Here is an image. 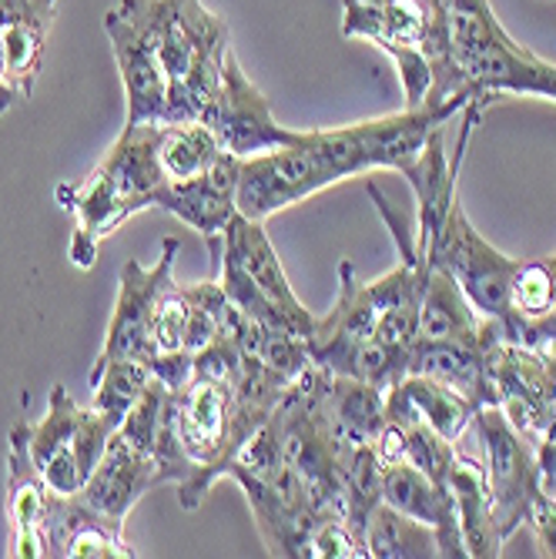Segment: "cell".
Returning <instances> with one entry per match:
<instances>
[{
    "label": "cell",
    "mask_w": 556,
    "mask_h": 559,
    "mask_svg": "<svg viewBox=\"0 0 556 559\" xmlns=\"http://www.w3.org/2000/svg\"><path fill=\"white\" fill-rule=\"evenodd\" d=\"M181 251L178 238L162 241V259L155 269H141V262H128L121 269V292L115 316L105 335V348H100L97 362H111V359H141L151 366L155 359V305L158 295L165 292L168 282H175V255Z\"/></svg>",
    "instance_id": "obj_8"
},
{
    "label": "cell",
    "mask_w": 556,
    "mask_h": 559,
    "mask_svg": "<svg viewBox=\"0 0 556 559\" xmlns=\"http://www.w3.org/2000/svg\"><path fill=\"white\" fill-rule=\"evenodd\" d=\"M449 489H452V499H457L466 556H476V559L502 556V546L507 543L499 536L489 489H486V473L476 455H463V452L457 455V463H452V473H449Z\"/></svg>",
    "instance_id": "obj_20"
},
{
    "label": "cell",
    "mask_w": 556,
    "mask_h": 559,
    "mask_svg": "<svg viewBox=\"0 0 556 559\" xmlns=\"http://www.w3.org/2000/svg\"><path fill=\"white\" fill-rule=\"evenodd\" d=\"M457 455H460L457 442H449L436 429H429L423 423L406 426V463H413L433 483H442V486L449 483V473H452V463H457Z\"/></svg>",
    "instance_id": "obj_24"
},
{
    "label": "cell",
    "mask_w": 556,
    "mask_h": 559,
    "mask_svg": "<svg viewBox=\"0 0 556 559\" xmlns=\"http://www.w3.org/2000/svg\"><path fill=\"white\" fill-rule=\"evenodd\" d=\"M238 158L222 155L205 175L165 185L155 194V209L175 215L188 228H194L212 248V265L222 262V238L232 218L238 215Z\"/></svg>",
    "instance_id": "obj_9"
},
{
    "label": "cell",
    "mask_w": 556,
    "mask_h": 559,
    "mask_svg": "<svg viewBox=\"0 0 556 559\" xmlns=\"http://www.w3.org/2000/svg\"><path fill=\"white\" fill-rule=\"evenodd\" d=\"M44 476L37 473L27 449V423L14 426L11 452H8V516L14 526V552L21 559L44 556V513L50 502Z\"/></svg>",
    "instance_id": "obj_18"
},
{
    "label": "cell",
    "mask_w": 556,
    "mask_h": 559,
    "mask_svg": "<svg viewBox=\"0 0 556 559\" xmlns=\"http://www.w3.org/2000/svg\"><path fill=\"white\" fill-rule=\"evenodd\" d=\"M446 24L470 105L486 111L499 97H543L556 105V64L513 40L489 0H446Z\"/></svg>",
    "instance_id": "obj_4"
},
{
    "label": "cell",
    "mask_w": 556,
    "mask_h": 559,
    "mask_svg": "<svg viewBox=\"0 0 556 559\" xmlns=\"http://www.w3.org/2000/svg\"><path fill=\"white\" fill-rule=\"evenodd\" d=\"M489 329L493 319L476 312L470 295L446 269L426 272L416 342H480Z\"/></svg>",
    "instance_id": "obj_19"
},
{
    "label": "cell",
    "mask_w": 556,
    "mask_h": 559,
    "mask_svg": "<svg viewBox=\"0 0 556 559\" xmlns=\"http://www.w3.org/2000/svg\"><path fill=\"white\" fill-rule=\"evenodd\" d=\"M520 265V259L502 255L476 231L463 201L449 209L446 225L429 248V269H446L470 295L476 312L496 322H507L510 316V288Z\"/></svg>",
    "instance_id": "obj_6"
},
{
    "label": "cell",
    "mask_w": 556,
    "mask_h": 559,
    "mask_svg": "<svg viewBox=\"0 0 556 559\" xmlns=\"http://www.w3.org/2000/svg\"><path fill=\"white\" fill-rule=\"evenodd\" d=\"M480 445H483V473L496 513L502 543H510L523 526L530 502L540 492V449L530 442L499 405H483L473 416Z\"/></svg>",
    "instance_id": "obj_5"
},
{
    "label": "cell",
    "mask_w": 556,
    "mask_h": 559,
    "mask_svg": "<svg viewBox=\"0 0 556 559\" xmlns=\"http://www.w3.org/2000/svg\"><path fill=\"white\" fill-rule=\"evenodd\" d=\"M473 416H476V405L466 395H460L457 389H449L423 372L402 376L386 392V419L399 426L423 423L436 429L439 436H446L449 442L463 439V432L473 426Z\"/></svg>",
    "instance_id": "obj_17"
},
{
    "label": "cell",
    "mask_w": 556,
    "mask_h": 559,
    "mask_svg": "<svg viewBox=\"0 0 556 559\" xmlns=\"http://www.w3.org/2000/svg\"><path fill=\"white\" fill-rule=\"evenodd\" d=\"M118 8L151 40L168 78L165 124L205 121L215 105L232 27L201 0H118Z\"/></svg>",
    "instance_id": "obj_2"
},
{
    "label": "cell",
    "mask_w": 556,
    "mask_h": 559,
    "mask_svg": "<svg viewBox=\"0 0 556 559\" xmlns=\"http://www.w3.org/2000/svg\"><path fill=\"white\" fill-rule=\"evenodd\" d=\"M540 449V489L556 499V445L543 442Z\"/></svg>",
    "instance_id": "obj_26"
},
{
    "label": "cell",
    "mask_w": 556,
    "mask_h": 559,
    "mask_svg": "<svg viewBox=\"0 0 556 559\" xmlns=\"http://www.w3.org/2000/svg\"><path fill=\"white\" fill-rule=\"evenodd\" d=\"M61 0H0V44L8 58V78L21 100L34 94L44 71L47 37Z\"/></svg>",
    "instance_id": "obj_16"
},
{
    "label": "cell",
    "mask_w": 556,
    "mask_h": 559,
    "mask_svg": "<svg viewBox=\"0 0 556 559\" xmlns=\"http://www.w3.org/2000/svg\"><path fill=\"white\" fill-rule=\"evenodd\" d=\"M81 405L68 395L61 382L50 385L47 399V413L34 426L27 423V449L37 473L44 476L47 489H55L61 496L81 492L87 483L81 463H78V449H74V429H78Z\"/></svg>",
    "instance_id": "obj_15"
},
{
    "label": "cell",
    "mask_w": 556,
    "mask_h": 559,
    "mask_svg": "<svg viewBox=\"0 0 556 559\" xmlns=\"http://www.w3.org/2000/svg\"><path fill=\"white\" fill-rule=\"evenodd\" d=\"M222 155L225 151L209 124L188 121V124H162L158 128V165H162L168 185L205 175Z\"/></svg>",
    "instance_id": "obj_22"
},
{
    "label": "cell",
    "mask_w": 556,
    "mask_h": 559,
    "mask_svg": "<svg viewBox=\"0 0 556 559\" xmlns=\"http://www.w3.org/2000/svg\"><path fill=\"white\" fill-rule=\"evenodd\" d=\"M201 124H209L225 155H232L238 162L285 147L298 138V131L279 124V118L272 111V100L259 91V84H251V78L241 71L232 50L225 58L218 97Z\"/></svg>",
    "instance_id": "obj_7"
},
{
    "label": "cell",
    "mask_w": 556,
    "mask_h": 559,
    "mask_svg": "<svg viewBox=\"0 0 556 559\" xmlns=\"http://www.w3.org/2000/svg\"><path fill=\"white\" fill-rule=\"evenodd\" d=\"M460 115L463 108L457 105H423V108H402L395 115L366 118L352 128H356L363 141V151L372 171L386 168V171L406 175L419 162L429 138Z\"/></svg>",
    "instance_id": "obj_13"
},
{
    "label": "cell",
    "mask_w": 556,
    "mask_h": 559,
    "mask_svg": "<svg viewBox=\"0 0 556 559\" xmlns=\"http://www.w3.org/2000/svg\"><path fill=\"white\" fill-rule=\"evenodd\" d=\"M369 171V158L352 124L298 131L292 144L245 158L238 165V215L269 222L298 201Z\"/></svg>",
    "instance_id": "obj_3"
},
{
    "label": "cell",
    "mask_w": 556,
    "mask_h": 559,
    "mask_svg": "<svg viewBox=\"0 0 556 559\" xmlns=\"http://www.w3.org/2000/svg\"><path fill=\"white\" fill-rule=\"evenodd\" d=\"M369 559H436L439 543L433 526L392 510L389 502L372 506L363 526Z\"/></svg>",
    "instance_id": "obj_21"
},
{
    "label": "cell",
    "mask_w": 556,
    "mask_h": 559,
    "mask_svg": "<svg viewBox=\"0 0 556 559\" xmlns=\"http://www.w3.org/2000/svg\"><path fill=\"white\" fill-rule=\"evenodd\" d=\"M147 382H151V366L141 359L94 362V369H91V389H94L91 405L121 426L125 416L131 413V405L141 399Z\"/></svg>",
    "instance_id": "obj_23"
},
{
    "label": "cell",
    "mask_w": 556,
    "mask_h": 559,
    "mask_svg": "<svg viewBox=\"0 0 556 559\" xmlns=\"http://www.w3.org/2000/svg\"><path fill=\"white\" fill-rule=\"evenodd\" d=\"M342 34L369 40L392 58L402 108L470 105L449 55L446 0H342Z\"/></svg>",
    "instance_id": "obj_1"
},
{
    "label": "cell",
    "mask_w": 556,
    "mask_h": 559,
    "mask_svg": "<svg viewBox=\"0 0 556 559\" xmlns=\"http://www.w3.org/2000/svg\"><path fill=\"white\" fill-rule=\"evenodd\" d=\"M105 31L125 81L128 124H165L168 78L162 71L155 47H151V40L138 31V24L121 8H111L105 14Z\"/></svg>",
    "instance_id": "obj_11"
},
{
    "label": "cell",
    "mask_w": 556,
    "mask_h": 559,
    "mask_svg": "<svg viewBox=\"0 0 556 559\" xmlns=\"http://www.w3.org/2000/svg\"><path fill=\"white\" fill-rule=\"evenodd\" d=\"M155 486H162V469L155 455L134 449L128 439L115 432L105 455H100V463L94 466V473L87 476L78 496L97 516L125 526L138 499Z\"/></svg>",
    "instance_id": "obj_12"
},
{
    "label": "cell",
    "mask_w": 556,
    "mask_h": 559,
    "mask_svg": "<svg viewBox=\"0 0 556 559\" xmlns=\"http://www.w3.org/2000/svg\"><path fill=\"white\" fill-rule=\"evenodd\" d=\"M222 259L232 262L238 272H245L251 282H256L288 316L295 332H301L306 338L312 335L316 316L298 301L282 262H279V251L272 248V241L265 235V222H251L245 215H235L232 225L225 228V238H222Z\"/></svg>",
    "instance_id": "obj_14"
},
{
    "label": "cell",
    "mask_w": 556,
    "mask_h": 559,
    "mask_svg": "<svg viewBox=\"0 0 556 559\" xmlns=\"http://www.w3.org/2000/svg\"><path fill=\"white\" fill-rule=\"evenodd\" d=\"M527 526H530V533L536 539V552L546 556V559H556V499L546 496L543 489L530 502Z\"/></svg>",
    "instance_id": "obj_25"
},
{
    "label": "cell",
    "mask_w": 556,
    "mask_h": 559,
    "mask_svg": "<svg viewBox=\"0 0 556 559\" xmlns=\"http://www.w3.org/2000/svg\"><path fill=\"white\" fill-rule=\"evenodd\" d=\"M55 198L64 212L74 215L71 262L78 269H91L97 262L100 241H105L118 225H125L131 215H138L134 201L118 188V181L100 165L81 181L58 185Z\"/></svg>",
    "instance_id": "obj_10"
},
{
    "label": "cell",
    "mask_w": 556,
    "mask_h": 559,
    "mask_svg": "<svg viewBox=\"0 0 556 559\" xmlns=\"http://www.w3.org/2000/svg\"><path fill=\"white\" fill-rule=\"evenodd\" d=\"M24 105L17 97V91L11 87V78H8V58H4V44H0V115H8L11 108Z\"/></svg>",
    "instance_id": "obj_27"
}]
</instances>
